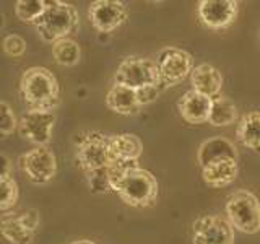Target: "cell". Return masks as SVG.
<instances>
[{"label":"cell","mask_w":260,"mask_h":244,"mask_svg":"<svg viewBox=\"0 0 260 244\" xmlns=\"http://www.w3.org/2000/svg\"><path fill=\"white\" fill-rule=\"evenodd\" d=\"M211 101H213L211 98L195 92V89H190V92H185L181 96V100L177 103V109L185 122L197 126L203 124V122H208Z\"/></svg>","instance_id":"14"},{"label":"cell","mask_w":260,"mask_h":244,"mask_svg":"<svg viewBox=\"0 0 260 244\" xmlns=\"http://www.w3.org/2000/svg\"><path fill=\"white\" fill-rule=\"evenodd\" d=\"M238 106L233 100L224 96H216L211 101V111L208 117V124L213 127H226L238 120Z\"/></svg>","instance_id":"21"},{"label":"cell","mask_w":260,"mask_h":244,"mask_svg":"<svg viewBox=\"0 0 260 244\" xmlns=\"http://www.w3.org/2000/svg\"><path fill=\"white\" fill-rule=\"evenodd\" d=\"M55 114L51 109H29L18 122V132L28 142L38 146H46L51 142Z\"/></svg>","instance_id":"9"},{"label":"cell","mask_w":260,"mask_h":244,"mask_svg":"<svg viewBox=\"0 0 260 244\" xmlns=\"http://www.w3.org/2000/svg\"><path fill=\"white\" fill-rule=\"evenodd\" d=\"M77 161L85 173L104 169L111 165L109 137L100 132H88L77 140Z\"/></svg>","instance_id":"6"},{"label":"cell","mask_w":260,"mask_h":244,"mask_svg":"<svg viewBox=\"0 0 260 244\" xmlns=\"http://www.w3.org/2000/svg\"><path fill=\"white\" fill-rule=\"evenodd\" d=\"M20 168L31 182L47 184L57 173V158L46 146H36L21 155Z\"/></svg>","instance_id":"10"},{"label":"cell","mask_w":260,"mask_h":244,"mask_svg":"<svg viewBox=\"0 0 260 244\" xmlns=\"http://www.w3.org/2000/svg\"><path fill=\"white\" fill-rule=\"evenodd\" d=\"M112 191L127 205L135 208L151 207L158 199L159 186L153 173L134 163H112L108 166Z\"/></svg>","instance_id":"1"},{"label":"cell","mask_w":260,"mask_h":244,"mask_svg":"<svg viewBox=\"0 0 260 244\" xmlns=\"http://www.w3.org/2000/svg\"><path fill=\"white\" fill-rule=\"evenodd\" d=\"M18 122L12 106L0 100V135H12L18 129Z\"/></svg>","instance_id":"25"},{"label":"cell","mask_w":260,"mask_h":244,"mask_svg":"<svg viewBox=\"0 0 260 244\" xmlns=\"http://www.w3.org/2000/svg\"><path fill=\"white\" fill-rule=\"evenodd\" d=\"M106 106L111 111L122 114V116H132L142 108L135 89L119 83H114V86H111L108 95H106Z\"/></svg>","instance_id":"18"},{"label":"cell","mask_w":260,"mask_h":244,"mask_svg":"<svg viewBox=\"0 0 260 244\" xmlns=\"http://www.w3.org/2000/svg\"><path fill=\"white\" fill-rule=\"evenodd\" d=\"M156 67L159 72L161 85L168 88L171 85L181 83L193 70V57L179 47H165L158 54Z\"/></svg>","instance_id":"7"},{"label":"cell","mask_w":260,"mask_h":244,"mask_svg":"<svg viewBox=\"0 0 260 244\" xmlns=\"http://www.w3.org/2000/svg\"><path fill=\"white\" fill-rule=\"evenodd\" d=\"M143 143L134 134H119L109 137V158L112 163H134L138 165Z\"/></svg>","instance_id":"16"},{"label":"cell","mask_w":260,"mask_h":244,"mask_svg":"<svg viewBox=\"0 0 260 244\" xmlns=\"http://www.w3.org/2000/svg\"><path fill=\"white\" fill-rule=\"evenodd\" d=\"M0 176H10V163L4 155H0Z\"/></svg>","instance_id":"29"},{"label":"cell","mask_w":260,"mask_h":244,"mask_svg":"<svg viewBox=\"0 0 260 244\" xmlns=\"http://www.w3.org/2000/svg\"><path fill=\"white\" fill-rule=\"evenodd\" d=\"M223 160H238V150L233 142L224 137H210L202 142L197 151V161L200 168L213 165Z\"/></svg>","instance_id":"15"},{"label":"cell","mask_w":260,"mask_h":244,"mask_svg":"<svg viewBox=\"0 0 260 244\" xmlns=\"http://www.w3.org/2000/svg\"><path fill=\"white\" fill-rule=\"evenodd\" d=\"M236 137L246 148L260 151V111L244 114L236 127Z\"/></svg>","instance_id":"20"},{"label":"cell","mask_w":260,"mask_h":244,"mask_svg":"<svg viewBox=\"0 0 260 244\" xmlns=\"http://www.w3.org/2000/svg\"><path fill=\"white\" fill-rule=\"evenodd\" d=\"M258 41H260V31H258Z\"/></svg>","instance_id":"31"},{"label":"cell","mask_w":260,"mask_h":244,"mask_svg":"<svg viewBox=\"0 0 260 244\" xmlns=\"http://www.w3.org/2000/svg\"><path fill=\"white\" fill-rule=\"evenodd\" d=\"M127 5L119 0H96L88 8V18L100 33H111L127 20Z\"/></svg>","instance_id":"12"},{"label":"cell","mask_w":260,"mask_h":244,"mask_svg":"<svg viewBox=\"0 0 260 244\" xmlns=\"http://www.w3.org/2000/svg\"><path fill=\"white\" fill-rule=\"evenodd\" d=\"M226 218L234 230L246 234L260 231V202L250 191L239 189L226 200Z\"/></svg>","instance_id":"4"},{"label":"cell","mask_w":260,"mask_h":244,"mask_svg":"<svg viewBox=\"0 0 260 244\" xmlns=\"http://www.w3.org/2000/svg\"><path fill=\"white\" fill-rule=\"evenodd\" d=\"M72 244H96V242L89 241V239H78V241H73Z\"/></svg>","instance_id":"30"},{"label":"cell","mask_w":260,"mask_h":244,"mask_svg":"<svg viewBox=\"0 0 260 244\" xmlns=\"http://www.w3.org/2000/svg\"><path fill=\"white\" fill-rule=\"evenodd\" d=\"M193 244H234V228L221 215H203L192 225Z\"/></svg>","instance_id":"11"},{"label":"cell","mask_w":260,"mask_h":244,"mask_svg":"<svg viewBox=\"0 0 260 244\" xmlns=\"http://www.w3.org/2000/svg\"><path fill=\"white\" fill-rule=\"evenodd\" d=\"M39 36L46 43H57V41L69 38L78 28V13L72 4L54 0L47 2V8L43 16L35 23Z\"/></svg>","instance_id":"3"},{"label":"cell","mask_w":260,"mask_h":244,"mask_svg":"<svg viewBox=\"0 0 260 244\" xmlns=\"http://www.w3.org/2000/svg\"><path fill=\"white\" fill-rule=\"evenodd\" d=\"M86 176H88L89 189H91L94 194H106V192L112 191L108 168L91 171V173H86Z\"/></svg>","instance_id":"26"},{"label":"cell","mask_w":260,"mask_h":244,"mask_svg":"<svg viewBox=\"0 0 260 244\" xmlns=\"http://www.w3.org/2000/svg\"><path fill=\"white\" fill-rule=\"evenodd\" d=\"M239 176L238 160H223L202 168V177L210 187H226L233 184Z\"/></svg>","instance_id":"19"},{"label":"cell","mask_w":260,"mask_h":244,"mask_svg":"<svg viewBox=\"0 0 260 244\" xmlns=\"http://www.w3.org/2000/svg\"><path fill=\"white\" fill-rule=\"evenodd\" d=\"M47 8V2L44 0H18L15 4V15L16 18L24 23L35 24Z\"/></svg>","instance_id":"23"},{"label":"cell","mask_w":260,"mask_h":244,"mask_svg":"<svg viewBox=\"0 0 260 244\" xmlns=\"http://www.w3.org/2000/svg\"><path fill=\"white\" fill-rule=\"evenodd\" d=\"M39 226L36 210H24L20 214H7L0 218V238L7 244H29Z\"/></svg>","instance_id":"8"},{"label":"cell","mask_w":260,"mask_h":244,"mask_svg":"<svg viewBox=\"0 0 260 244\" xmlns=\"http://www.w3.org/2000/svg\"><path fill=\"white\" fill-rule=\"evenodd\" d=\"M2 47H4V52L7 55H10V57H21L24 52H26V41H24L18 35H8L4 39Z\"/></svg>","instance_id":"27"},{"label":"cell","mask_w":260,"mask_h":244,"mask_svg":"<svg viewBox=\"0 0 260 244\" xmlns=\"http://www.w3.org/2000/svg\"><path fill=\"white\" fill-rule=\"evenodd\" d=\"M199 18L211 29L228 28L234 23L239 5L234 0H202L199 4Z\"/></svg>","instance_id":"13"},{"label":"cell","mask_w":260,"mask_h":244,"mask_svg":"<svg viewBox=\"0 0 260 244\" xmlns=\"http://www.w3.org/2000/svg\"><path fill=\"white\" fill-rule=\"evenodd\" d=\"M52 57L59 65H63V67H73V65L78 64L80 57H81L80 46L77 41H73L70 38L60 39L52 44Z\"/></svg>","instance_id":"22"},{"label":"cell","mask_w":260,"mask_h":244,"mask_svg":"<svg viewBox=\"0 0 260 244\" xmlns=\"http://www.w3.org/2000/svg\"><path fill=\"white\" fill-rule=\"evenodd\" d=\"M20 197L18 184L10 176H0V211L12 210Z\"/></svg>","instance_id":"24"},{"label":"cell","mask_w":260,"mask_h":244,"mask_svg":"<svg viewBox=\"0 0 260 244\" xmlns=\"http://www.w3.org/2000/svg\"><path fill=\"white\" fill-rule=\"evenodd\" d=\"M162 88H165V86L154 85V86H146V88H142V89H137V96H138V103H140V106L153 103L159 96Z\"/></svg>","instance_id":"28"},{"label":"cell","mask_w":260,"mask_h":244,"mask_svg":"<svg viewBox=\"0 0 260 244\" xmlns=\"http://www.w3.org/2000/svg\"><path fill=\"white\" fill-rule=\"evenodd\" d=\"M190 83L193 86L192 89L213 100L219 96V92L223 88V75L211 64H200L195 65L190 73Z\"/></svg>","instance_id":"17"},{"label":"cell","mask_w":260,"mask_h":244,"mask_svg":"<svg viewBox=\"0 0 260 244\" xmlns=\"http://www.w3.org/2000/svg\"><path fill=\"white\" fill-rule=\"evenodd\" d=\"M114 80H116V83L132 88L135 92L146 86L161 85L156 62L145 59V57H127L124 59L116 70Z\"/></svg>","instance_id":"5"},{"label":"cell","mask_w":260,"mask_h":244,"mask_svg":"<svg viewBox=\"0 0 260 244\" xmlns=\"http://www.w3.org/2000/svg\"><path fill=\"white\" fill-rule=\"evenodd\" d=\"M20 93L31 109H51L59 104L60 86L54 73L46 67H31L20 78Z\"/></svg>","instance_id":"2"}]
</instances>
